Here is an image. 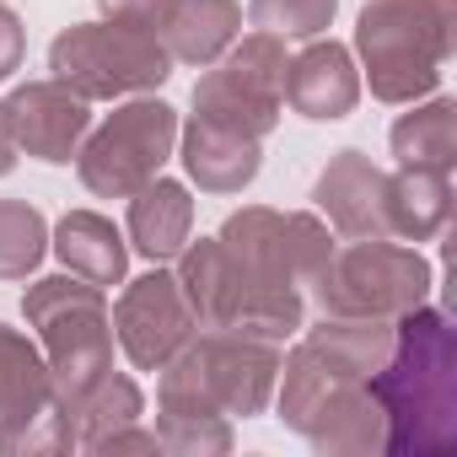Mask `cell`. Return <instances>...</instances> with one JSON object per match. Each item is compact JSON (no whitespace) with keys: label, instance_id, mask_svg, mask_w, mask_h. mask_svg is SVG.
<instances>
[{"label":"cell","instance_id":"cell-1","mask_svg":"<svg viewBox=\"0 0 457 457\" xmlns=\"http://www.w3.org/2000/svg\"><path fill=\"white\" fill-rule=\"evenodd\" d=\"M393 457H436L457 446V334L430 302L393 318V350L371 377Z\"/></svg>","mask_w":457,"mask_h":457},{"label":"cell","instance_id":"cell-2","mask_svg":"<svg viewBox=\"0 0 457 457\" xmlns=\"http://www.w3.org/2000/svg\"><path fill=\"white\" fill-rule=\"evenodd\" d=\"M457 49V0H366L355 54L377 103L409 108L430 97Z\"/></svg>","mask_w":457,"mask_h":457},{"label":"cell","instance_id":"cell-3","mask_svg":"<svg viewBox=\"0 0 457 457\" xmlns=\"http://www.w3.org/2000/svg\"><path fill=\"white\" fill-rule=\"evenodd\" d=\"M280 377V345L248 339L232 328H210L188 339L156 371V414H215L253 420L270 409Z\"/></svg>","mask_w":457,"mask_h":457},{"label":"cell","instance_id":"cell-4","mask_svg":"<svg viewBox=\"0 0 457 457\" xmlns=\"http://www.w3.org/2000/svg\"><path fill=\"white\" fill-rule=\"evenodd\" d=\"M275 403H280V420L296 436H307L312 452H323V457H377V452H387V420L371 398V382L345 371L339 361H328L307 339L291 355H280Z\"/></svg>","mask_w":457,"mask_h":457},{"label":"cell","instance_id":"cell-5","mask_svg":"<svg viewBox=\"0 0 457 457\" xmlns=\"http://www.w3.org/2000/svg\"><path fill=\"white\" fill-rule=\"evenodd\" d=\"M22 318L44 345L49 377H54V409L76 403L113 371V312L103 286L81 275H44L22 296Z\"/></svg>","mask_w":457,"mask_h":457},{"label":"cell","instance_id":"cell-6","mask_svg":"<svg viewBox=\"0 0 457 457\" xmlns=\"http://www.w3.org/2000/svg\"><path fill=\"white\" fill-rule=\"evenodd\" d=\"M49 71L87 103L145 97L172 76V54L156 33L119 22H76L49 44Z\"/></svg>","mask_w":457,"mask_h":457},{"label":"cell","instance_id":"cell-7","mask_svg":"<svg viewBox=\"0 0 457 457\" xmlns=\"http://www.w3.org/2000/svg\"><path fill=\"white\" fill-rule=\"evenodd\" d=\"M430 264L414 248H398L387 237H361L350 248H334L323 275L312 280V296L328 318H403L420 302H430Z\"/></svg>","mask_w":457,"mask_h":457},{"label":"cell","instance_id":"cell-8","mask_svg":"<svg viewBox=\"0 0 457 457\" xmlns=\"http://www.w3.org/2000/svg\"><path fill=\"white\" fill-rule=\"evenodd\" d=\"M286 38L275 33H248L237 38L215 60L210 76H199L194 87V119L226 129V135H243V140H264L280 124L286 108Z\"/></svg>","mask_w":457,"mask_h":457},{"label":"cell","instance_id":"cell-9","mask_svg":"<svg viewBox=\"0 0 457 457\" xmlns=\"http://www.w3.org/2000/svg\"><path fill=\"white\" fill-rule=\"evenodd\" d=\"M178 151V108L162 97H124L76 151V172L97 199H129Z\"/></svg>","mask_w":457,"mask_h":457},{"label":"cell","instance_id":"cell-10","mask_svg":"<svg viewBox=\"0 0 457 457\" xmlns=\"http://www.w3.org/2000/svg\"><path fill=\"white\" fill-rule=\"evenodd\" d=\"M220 248L232 253L253 286H280V291H302L323 275L328 253H334V237L328 226L307 210H270V204H248V210H232L220 226Z\"/></svg>","mask_w":457,"mask_h":457},{"label":"cell","instance_id":"cell-11","mask_svg":"<svg viewBox=\"0 0 457 457\" xmlns=\"http://www.w3.org/2000/svg\"><path fill=\"white\" fill-rule=\"evenodd\" d=\"M0 452H65L49 361L22 328L6 323H0Z\"/></svg>","mask_w":457,"mask_h":457},{"label":"cell","instance_id":"cell-12","mask_svg":"<svg viewBox=\"0 0 457 457\" xmlns=\"http://www.w3.org/2000/svg\"><path fill=\"white\" fill-rule=\"evenodd\" d=\"M194 312L178 291V275H167L162 264H151V275L124 280L119 302H113V339L129 355L135 371H162L188 339H194Z\"/></svg>","mask_w":457,"mask_h":457},{"label":"cell","instance_id":"cell-13","mask_svg":"<svg viewBox=\"0 0 457 457\" xmlns=\"http://www.w3.org/2000/svg\"><path fill=\"white\" fill-rule=\"evenodd\" d=\"M12 129H17V151L33 156V162H49V167H65L76 162L87 129H92V103L76 97L65 81H22L12 97Z\"/></svg>","mask_w":457,"mask_h":457},{"label":"cell","instance_id":"cell-14","mask_svg":"<svg viewBox=\"0 0 457 457\" xmlns=\"http://www.w3.org/2000/svg\"><path fill=\"white\" fill-rule=\"evenodd\" d=\"M172 264H178L172 270L178 291H183V302H188V312H194L199 328H232L237 312L248 307V296L264 291V286L248 280V270L232 253L220 248V237H199V243L188 237Z\"/></svg>","mask_w":457,"mask_h":457},{"label":"cell","instance_id":"cell-15","mask_svg":"<svg viewBox=\"0 0 457 457\" xmlns=\"http://www.w3.org/2000/svg\"><path fill=\"white\" fill-rule=\"evenodd\" d=\"M286 103H291V113H302L312 124L350 119L355 103H361L355 54L334 38H307V49L286 65Z\"/></svg>","mask_w":457,"mask_h":457},{"label":"cell","instance_id":"cell-16","mask_svg":"<svg viewBox=\"0 0 457 457\" xmlns=\"http://www.w3.org/2000/svg\"><path fill=\"white\" fill-rule=\"evenodd\" d=\"M382 194H387V172L366 156V151H339L318 183L312 199L328 215V226L339 237L361 243V237H387V220H382Z\"/></svg>","mask_w":457,"mask_h":457},{"label":"cell","instance_id":"cell-17","mask_svg":"<svg viewBox=\"0 0 457 457\" xmlns=\"http://www.w3.org/2000/svg\"><path fill=\"white\" fill-rule=\"evenodd\" d=\"M178 162L204 194H243L264 167V140H243L204 119H188L178 129Z\"/></svg>","mask_w":457,"mask_h":457},{"label":"cell","instance_id":"cell-18","mask_svg":"<svg viewBox=\"0 0 457 457\" xmlns=\"http://www.w3.org/2000/svg\"><path fill=\"white\" fill-rule=\"evenodd\" d=\"M188 237H194V199H188L183 183L156 172L145 188L129 194V237L124 243L145 264H172Z\"/></svg>","mask_w":457,"mask_h":457},{"label":"cell","instance_id":"cell-19","mask_svg":"<svg viewBox=\"0 0 457 457\" xmlns=\"http://www.w3.org/2000/svg\"><path fill=\"white\" fill-rule=\"evenodd\" d=\"M382 220H387V237L398 243H436L452 220V172H430V167L387 172Z\"/></svg>","mask_w":457,"mask_h":457},{"label":"cell","instance_id":"cell-20","mask_svg":"<svg viewBox=\"0 0 457 457\" xmlns=\"http://www.w3.org/2000/svg\"><path fill=\"white\" fill-rule=\"evenodd\" d=\"M49 248H54V259L71 270V275H81V280H92V286H124V275H129V243H124V232L108 220V215H97V210H71V215H60V226H54V237H49Z\"/></svg>","mask_w":457,"mask_h":457},{"label":"cell","instance_id":"cell-21","mask_svg":"<svg viewBox=\"0 0 457 457\" xmlns=\"http://www.w3.org/2000/svg\"><path fill=\"white\" fill-rule=\"evenodd\" d=\"M243 33V6L237 0H172V17L162 28V44L178 65L210 71Z\"/></svg>","mask_w":457,"mask_h":457},{"label":"cell","instance_id":"cell-22","mask_svg":"<svg viewBox=\"0 0 457 457\" xmlns=\"http://www.w3.org/2000/svg\"><path fill=\"white\" fill-rule=\"evenodd\" d=\"M140 409H145L140 387H135L129 377L108 371L92 393H81L76 403H60V409H54V420H60V436H65V452H97L113 430L135 425V420H140Z\"/></svg>","mask_w":457,"mask_h":457},{"label":"cell","instance_id":"cell-23","mask_svg":"<svg viewBox=\"0 0 457 457\" xmlns=\"http://www.w3.org/2000/svg\"><path fill=\"white\" fill-rule=\"evenodd\" d=\"M393 156L398 167H430V172H452L457 167V103L452 97H420L409 103V113L393 124Z\"/></svg>","mask_w":457,"mask_h":457},{"label":"cell","instance_id":"cell-24","mask_svg":"<svg viewBox=\"0 0 457 457\" xmlns=\"http://www.w3.org/2000/svg\"><path fill=\"white\" fill-rule=\"evenodd\" d=\"M307 345L323 350L328 361H339L345 371H355V377L371 382L377 366H382L387 350H393V323H387V318H328V312H323V323L307 328Z\"/></svg>","mask_w":457,"mask_h":457},{"label":"cell","instance_id":"cell-25","mask_svg":"<svg viewBox=\"0 0 457 457\" xmlns=\"http://www.w3.org/2000/svg\"><path fill=\"white\" fill-rule=\"evenodd\" d=\"M49 253V220L28 199H0V280L38 275Z\"/></svg>","mask_w":457,"mask_h":457},{"label":"cell","instance_id":"cell-26","mask_svg":"<svg viewBox=\"0 0 457 457\" xmlns=\"http://www.w3.org/2000/svg\"><path fill=\"white\" fill-rule=\"evenodd\" d=\"M339 0H253L248 17L253 28L275 33V38H323L334 28Z\"/></svg>","mask_w":457,"mask_h":457},{"label":"cell","instance_id":"cell-27","mask_svg":"<svg viewBox=\"0 0 457 457\" xmlns=\"http://www.w3.org/2000/svg\"><path fill=\"white\" fill-rule=\"evenodd\" d=\"M156 441L172 457H215V452H232V420H215V414H156Z\"/></svg>","mask_w":457,"mask_h":457},{"label":"cell","instance_id":"cell-28","mask_svg":"<svg viewBox=\"0 0 457 457\" xmlns=\"http://www.w3.org/2000/svg\"><path fill=\"white\" fill-rule=\"evenodd\" d=\"M97 12H103V22L140 28V33H156L162 38V28L172 17V0H97Z\"/></svg>","mask_w":457,"mask_h":457},{"label":"cell","instance_id":"cell-29","mask_svg":"<svg viewBox=\"0 0 457 457\" xmlns=\"http://www.w3.org/2000/svg\"><path fill=\"white\" fill-rule=\"evenodd\" d=\"M22 54H28V33H22V17L0 0V81H12L22 71Z\"/></svg>","mask_w":457,"mask_h":457},{"label":"cell","instance_id":"cell-30","mask_svg":"<svg viewBox=\"0 0 457 457\" xmlns=\"http://www.w3.org/2000/svg\"><path fill=\"white\" fill-rule=\"evenodd\" d=\"M97 452H162V441H156V430H140V425H124V430H113Z\"/></svg>","mask_w":457,"mask_h":457},{"label":"cell","instance_id":"cell-31","mask_svg":"<svg viewBox=\"0 0 457 457\" xmlns=\"http://www.w3.org/2000/svg\"><path fill=\"white\" fill-rule=\"evenodd\" d=\"M17 156H22V151H17V129H12V108H6V103H0V178H6V172L17 167Z\"/></svg>","mask_w":457,"mask_h":457}]
</instances>
